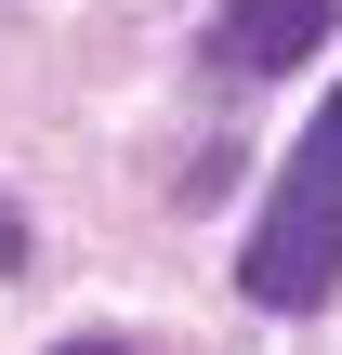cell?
<instances>
[{"mask_svg":"<svg viewBox=\"0 0 342 355\" xmlns=\"http://www.w3.org/2000/svg\"><path fill=\"white\" fill-rule=\"evenodd\" d=\"M237 290L264 316H316L342 290V92L303 119V145L277 158V198H264V224L237 250Z\"/></svg>","mask_w":342,"mask_h":355,"instance_id":"cell-1","label":"cell"},{"mask_svg":"<svg viewBox=\"0 0 342 355\" xmlns=\"http://www.w3.org/2000/svg\"><path fill=\"white\" fill-rule=\"evenodd\" d=\"M330 40V0H224L211 13V66L224 79H277V66H303Z\"/></svg>","mask_w":342,"mask_h":355,"instance_id":"cell-2","label":"cell"},{"mask_svg":"<svg viewBox=\"0 0 342 355\" xmlns=\"http://www.w3.org/2000/svg\"><path fill=\"white\" fill-rule=\"evenodd\" d=\"M13 263H26V237H13V211H0V277H13Z\"/></svg>","mask_w":342,"mask_h":355,"instance_id":"cell-3","label":"cell"},{"mask_svg":"<svg viewBox=\"0 0 342 355\" xmlns=\"http://www.w3.org/2000/svg\"><path fill=\"white\" fill-rule=\"evenodd\" d=\"M66 355H119V343H66Z\"/></svg>","mask_w":342,"mask_h":355,"instance_id":"cell-4","label":"cell"}]
</instances>
